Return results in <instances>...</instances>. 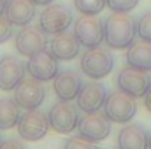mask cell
Returning <instances> with one entry per match:
<instances>
[{"instance_id":"cell-22","label":"cell","mask_w":151,"mask_h":149,"mask_svg":"<svg viewBox=\"0 0 151 149\" xmlns=\"http://www.w3.org/2000/svg\"><path fill=\"white\" fill-rule=\"evenodd\" d=\"M137 37L141 40L151 42V11L139 18V21H137Z\"/></svg>"},{"instance_id":"cell-9","label":"cell","mask_w":151,"mask_h":149,"mask_svg":"<svg viewBox=\"0 0 151 149\" xmlns=\"http://www.w3.org/2000/svg\"><path fill=\"white\" fill-rule=\"evenodd\" d=\"M44 98H46L44 82L35 79V77H32V75H30V79H23L14 88V100L25 111L39 109L42 105Z\"/></svg>"},{"instance_id":"cell-2","label":"cell","mask_w":151,"mask_h":149,"mask_svg":"<svg viewBox=\"0 0 151 149\" xmlns=\"http://www.w3.org/2000/svg\"><path fill=\"white\" fill-rule=\"evenodd\" d=\"M114 67V58L107 47H90L81 56V70L90 79H104L111 74Z\"/></svg>"},{"instance_id":"cell-29","label":"cell","mask_w":151,"mask_h":149,"mask_svg":"<svg viewBox=\"0 0 151 149\" xmlns=\"http://www.w3.org/2000/svg\"><path fill=\"white\" fill-rule=\"evenodd\" d=\"M35 5H49V4H53L55 0H32Z\"/></svg>"},{"instance_id":"cell-25","label":"cell","mask_w":151,"mask_h":149,"mask_svg":"<svg viewBox=\"0 0 151 149\" xmlns=\"http://www.w3.org/2000/svg\"><path fill=\"white\" fill-rule=\"evenodd\" d=\"M12 23L7 19V18H4V16H0V44H4V42H7L9 39L12 37Z\"/></svg>"},{"instance_id":"cell-27","label":"cell","mask_w":151,"mask_h":149,"mask_svg":"<svg viewBox=\"0 0 151 149\" xmlns=\"http://www.w3.org/2000/svg\"><path fill=\"white\" fill-rule=\"evenodd\" d=\"M142 98H144V107H146V111L151 114V88L148 90V93H146Z\"/></svg>"},{"instance_id":"cell-3","label":"cell","mask_w":151,"mask_h":149,"mask_svg":"<svg viewBox=\"0 0 151 149\" xmlns=\"http://www.w3.org/2000/svg\"><path fill=\"white\" fill-rule=\"evenodd\" d=\"M104 112L113 123L125 125L137 112V98L118 90L111 95H107L106 104H104Z\"/></svg>"},{"instance_id":"cell-11","label":"cell","mask_w":151,"mask_h":149,"mask_svg":"<svg viewBox=\"0 0 151 149\" xmlns=\"http://www.w3.org/2000/svg\"><path fill=\"white\" fill-rule=\"evenodd\" d=\"M14 46H16V51L19 54H23V56H32V54H35L39 51H44L46 46H47L46 32L40 27L25 25L16 34Z\"/></svg>"},{"instance_id":"cell-17","label":"cell","mask_w":151,"mask_h":149,"mask_svg":"<svg viewBox=\"0 0 151 149\" xmlns=\"http://www.w3.org/2000/svg\"><path fill=\"white\" fill-rule=\"evenodd\" d=\"M118 149H148L150 133L141 125H125L116 137Z\"/></svg>"},{"instance_id":"cell-20","label":"cell","mask_w":151,"mask_h":149,"mask_svg":"<svg viewBox=\"0 0 151 149\" xmlns=\"http://www.w3.org/2000/svg\"><path fill=\"white\" fill-rule=\"evenodd\" d=\"M19 105L16 100L11 98H0V130H9L18 125L19 121Z\"/></svg>"},{"instance_id":"cell-23","label":"cell","mask_w":151,"mask_h":149,"mask_svg":"<svg viewBox=\"0 0 151 149\" xmlns=\"http://www.w3.org/2000/svg\"><path fill=\"white\" fill-rule=\"evenodd\" d=\"M137 4H139V0H106V5L113 12H128V11L135 9Z\"/></svg>"},{"instance_id":"cell-21","label":"cell","mask_w":151,"mask_h":149,"mask_svg":"<svg viewBox=\"0 0 151 149\" xmlns=\"http://www.w3.org/2000/svg\"><path fill=\"white\" fill-rule=\"evenodd\" d=\"M74 7L81 14H88V16H97L99 12L104 11L106 0H74Z\"/></svg>"},{"instance_id":"cell-13","label":"cell","mask_w":151,"mask_h":149,"mask_svg":"<svg viewBox=\"0 0 151 149\" xmlns=\"http://www.w3.org/2000/svg\"><path fill=\"white\" fill-rule=\"evenodd\" d=\"M25 72H27V65L23 60L16 56L0 58V90L12 91L25 79Z\"/></svg>"},{"instance_id":"cell-4","label":"cell","mask_w":151,"mask_h":149,"mask_svg":"<svg viewBox=\"0 0 151 149\" xmlns=\"http://www.w3.org/2000/svg\"><path fill=\"white\" fill-rule=\"evenodd\" d=\"M72 21H74V16H72V11L67 5H63V4H49L40 12L39 27L46 34L56 35V34L67 32L69 27L72 25Z\"/></svg>"},{"instance_id":"cell-15","label":"cell","mask_w":151,"mask_h":149,"mask_svg":"<svg viewBox=\"0 0 151 149\" xmlns=\"http://www.w3.org/2000/svg\"><path fill=\"white\" fill-rule=\"evenodd\" d=\"M81 88H83V79L76 70H62L53 79V90L58 100H67V102L76 100Z\"/></svg>"},{"instance_id":"cell-28","label":"cell","mask_w":151,"mask_h":149,"mask_svg":"<svg viewBox=\"0 0 151 149\" xmlns=\"http://www.w3.org/2000/svg\"><path fill=\"white\" fill-rule=\"evenodd\" d=\"M7 2L9 0H0V16L5 14V9H7Z\"/></svg>"},{"instance_id":"cell-30","label":"cell","mask_w":151,"mask_h":149,"mask_svg":"<svg viewBox=\"0 0 151 149\" xmlns=\"http://www.w3.org/2000/svg\"><path fill=\"white\" fill-rule=\"evenodd\" d=\"M148 149H151V135H150V144H148Z\"/></svg>"},{"instance_id":"cell-1","label":"cell","mask_w":151,"mask_h":149,"mask_svg":"<svg viewBox=\"0 0 151 149\" xmlns=\"http://www.w3.org/2000/svg\"><path fill=\"white\" fill-rule=\"evenodd\" d=\"M137 37V21L127 12H113L104 21V40L111 49H128Z\"/></svg>"},{"instance_id":"cell-6","label":"cell","mask_w":151,"mask_h":149,"mask_svg":"<svg viewBox=\"0 0 151 149\" xmlns=\"http://www.w3.org/2000/svg\"><path fill=\"white\" fill-rule=\"evenodd\" d=\"M47 121H49V128H53L56 133L67 135L77 130V123H79L77 107H74L67 100H60L51 105L47 112Z\"/></svg>"},{"instance_id":"cell-14","label":"cell","mask_w":151,"mask_h":149,"mask_svg":"<svg viewBox=\"0 0 151 149\" xmlns=\"http://www.w3.org/2000/svg\"><path fill=\"white\" fill-rule=\"evenodd\" d=\"M107 90L100 82H88L83 84L79 95H77V109L83 112H95L100 111L106 104Z\"/></svg>"},{"instance_id":"cell-31","label":"cell","mask_w":151,"mask_h":149,"mask_svg":"<svg viewBox=\"0 0 151 149\" xmlns=\"http://www.w3.org/2000/svg\"><path fill=\"white\" fill-rule=\"evenodd\" d=\"M0 144H2V137H0Z\"/></svg>"},{"instance_id":"cell-19","label":"cell","mask_w":151,"mask_h":149,"mask_svg":"<svg viewBox=\"0 0 151 149\" xmlns=\"http://www.w3.org/2000/svg\"><path fill=\"white\" fill-rule=\"evenodd\" d=\"M127 63L130 67L141 69V70H151V42L139 40L134 42L127 51Z\"/></svg>"},{"instance_id":"cell-7","label":"cell","mask_w":151,"mask_h":149,"mask_svg":"<svg viewBox=\"0 0 151 149\" xmlns=\"http://www.w3.org/2000/svg\"><path fill=\"white\" fill-rule=\"evenodd\" d=\"M111 119L106 116V112L95 111V112H84L83 117H79L77 123V132L81 137L91 140V142H100L109 137L111 133Z\"/></svg>"},{"instance_id":"cell-5","label":"cell","mask_w":151,"mask_h":149,"mask_svg":"<svg viewBox=\"0 0 151 149\" xmlns=\"http://www.w3.org/2000/svg\"><path fill=\"white\" fill-rule=\"evenodd\" d=\"M116 84H118V90L135 98H142L151 88V75L148 74V70H141V69L127 65L119 70V74L116 77Z\"/></svg>"},{"instance_id":"cell-24","label":"cell","mask_w":151,"mask_h":149,"mask_svg":"<svg viewBox=\"0 0 151 149\" xmlns=\"http://www.w3.org/2000/svg\"><path fill=\"white\" fill-rule=\"evenodd\" d=\"M63 149H99L95 146V142L84 139V137H70L69 140H65Z\"/></svg>"},{"instance_id":"cell-18","label":"cell","mask_w":151,"mask_h":149,"mask_svg":"<svg viewBox=\"0 0 151 149\" xmlns=\"http://www.w3.org/2000/svg\"><path fill=\"white\" fill-rule=\"evenodd\" d=\"M5 18L14 27L30 25L35 18V4L32 0H9L5 9Z\"/></svg>"},{"instance_id":"cell-12","label":"cell","mask_w":151,"mask_h":149,"mask_svg":"<svg viewBox=\"0 0 151 149\" xmlns=\"http://www.w3.org/2000/svg\"><path fill=\"white\" fill-rule=\"evenodd\" d=\"M27 70L32 77H35L42 82L53 81L58 74V60L49 53V51H39L35 54L28 56L27 62Z\"/></svg>"},{"instance_id":"cell-16","label":"cell","mask_w":151,"mask_h":149,"mask_svg":"<svg viewBox=\"0 0 151 149\" xmlns=\"http://www.w3.org/2000/svg\"><path fill=\"white\" fill-rule=\"evenodd\" d=\"M79 40L70 32H62L53 35L49 40V53L58 60V62H70L79 54Z\"/></svg>"},{"instance_id":"cell-10","label":"cell","mask_w":151,"mask_h":149,"mask_svg":"<svg viewBox=\"0 0 151 149\" xmlns=\"http://www.w3.org/2000/svg\"><path fill=\"white\" fill-rule=\"evenodd\" d=\"M74 35L86 49L97 47L104 40V23L97 16L81 14V18H77L74 23Z\"/></svg>"},{"instance_id":"cell-26","label":"cell","mask_w":151,"mask_h":149,"mask_svg":"<svg viewBox=\"0 0 151 149\" xmlns=\"http://www.w3.org/2000/svg\"><path fill=\"white\" fill-rule=\"evenodd\" d=\"M0 149H27L25 144H21L18 139H7L5 142L0 144Z\"/></svg>"},{"instance_id":"cell-8","label":"cell","mask_w":151,"mask_h":149,"mask_svg":"<svg viewBox=\"0 0 151 149\" xmlns=\"http://www.w3.org/2000/svg\"><path fill=\"white\" fill-rule=\"evenodd\" d=\"M16 126H18V133L23 140H28V142L40 140L46 137V133L49 130L47 114H42L37 109L25 111L19 116V121Z\"/></svg>"}]
</instances>
